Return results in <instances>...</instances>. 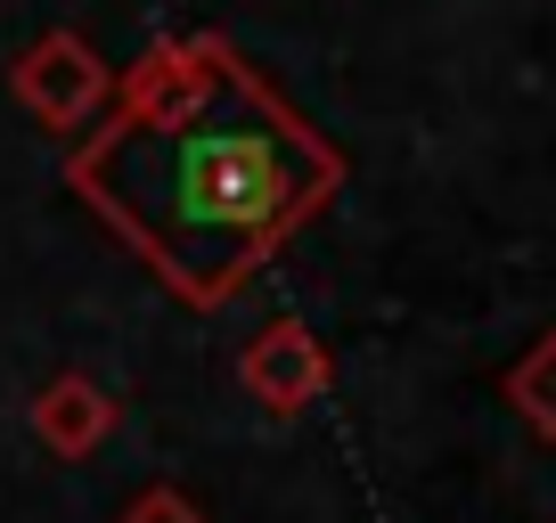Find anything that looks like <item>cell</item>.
<instances>
[{"label":"cell","instance_id":"obj_5","mask_svg":"<svg viewBox=\"0 0 556 523\" xmlns=\"http://www.w3.org/2000/svg\"><path fill=\"white\" fill-rule=\"evenodd\" d=\"M507 409H516L540 442H556V328L540 335L516 368H507Z\"/></svg>","mask_w":556,"mask_h":523},{"label":"cell","instance_id":"obj_6","mask_svg":"<svg viewBox=\"0 0 556 523\" xmlns=\"http://www.w3.org/2000/svg\"><path fill=\"white\" fill-rule=\"evenodd\" d=\"M115 523H205V507H197L189 490H173V483H148Z\"/></svg>","mask_w":556,"mask_h":523},{"label":"cell","instance_id":"obj_4","mask_svg":"<svg viewBox=\"0 0 556 523\" xmlns=\"http://www.w3.org/2000/svg\"><path fill=\"white\" fill-rule=\"evenodd\" d=\"M106 434H115V393H106L99 377H83V368H58V377L34 393V442H41L50 458L83 467V458L106 450Z\"/></svg>","mask_w":556,"mask_h":523},{"label":"cell","instance_id":"obj_1","mask_svg":"<svg viewBox=\"0 0 556 523\" xmlns=\"http://www.w3.org/2000/svg\"><path fill=\"white\" fill-rule=\"evenodd\" d=\"M66 189L180 303L213 311L344 189V156L245 66L238 41L164 34L115 74L106 123L66 156Z\"/></svg>","mask_w":556,"mask_h":523},{"label":"cell","instance_id":"obj_2","mask_svg":"<svg viewBox=\"0 0 556 523\" xmlns=\"http://www.w3.org/2000/svg\"><path fill=\"white\" fill-rule=\"evenodd\" d=\"M9 90H17V106L41 123V131H83V123H99V106L115 99V74H106V58L90 50L83 34H41L17 50V66H9Z\"/></svg>","mask_w":556,"mask_h":523},{"label":"cell","instance_id":"obj_3","mask_svg":"<svg viewBox=\"0 0 556 523\" xmlns=\"http://www.w3.org/2000/svg\"><path fill=\"white\" fill-rule=\"evenodd\" d=\"M328 377H336L328 344H319L303 319H262V328L245 335V352H238V384L270 418H303V409L328 393Z\"/></svg>","mask_w":556,"mask_h":523}]
</instances>
